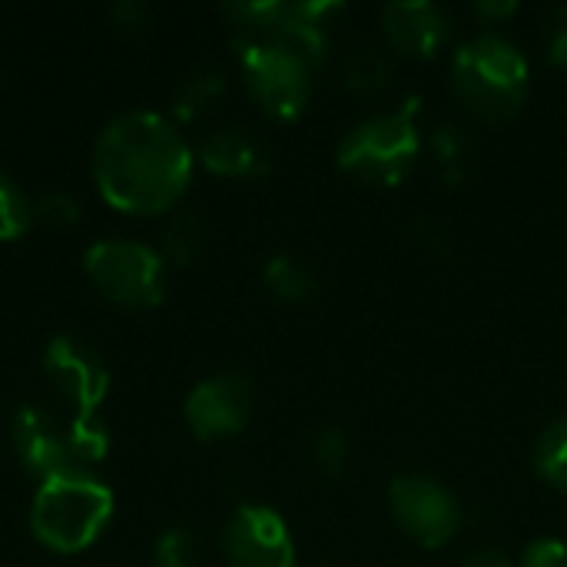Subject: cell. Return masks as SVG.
I'll return each instance as SVG.
<instances>
[{
  "instance_id": "7a4b0ae2",
  "label": "cell",
  "mask_w": 567,
  "mask_h": 567,
  "mask_svg": "<svg viewBox=\"0 0 567 567\" xmlns=\"http://www.w3.org/2000/svg\"><path fill=\"white\" fill-rule=\"evenodd\" d=\"M452 90L472 116L485 123H505L528 96V60L498 33L472 37L455 50Z\"/></svg>"
},
{
  "instance_id": "e0dca14e",
  "label": "cell",
  "mask_w": 567,
  "mask_h": 567,
  "mask_svg": "<svg viewBox=\"0 0 567 567\" xmlns=\"http://www.w3.org/2000/svg\"><path fill=\"white\" fill-rule=\"evenodd\" d=\"M392 63L375 43H359L342 60V86L355 96H375L389 86Z\"/></svg>"
},
{
  "instance_id": "9a60e30c",
  "label": "cell",
  "mask_w": 567,
  "mask_h": 567,
  "mask_svg": "<svg viewBox=\"0 0 567 567\" xmlns=\"http://www.w3.org/2000/svg\"><path fill=\"white\" fill-rule=\"evenodd\" d=\"M432 153L439 159L442 179L452 183V186H462L472 176L475 159H478V146H475L472 133L462 123H442L432 133Z\"/></svg>"
},
{
  "instance_id": "603a6c76",
  "label": "cell",
  "mask_w": 567,
  "mask_h": 567,
  "mask_svg": "<svg viewBox=\"0 0 567 567\" xmlns=\"http://www.w3.org/2000/svg\"><path fill=\"white\" fill-rule=\"evenodd\" d=\"M312 458H316V465H319V472L326 478H339L349 468V462H352V442H349V435L342 429H332V425L319 429L312 435Z\"/></svg>"
},
{
  "instance_id": "4fadbf2b",
  "label": "cell",
  "mask_w": 567,
  "mask_h": 567,
  "mask_svg": "<svg viewBox=\"0 0 567 567\" xmlns=\"http://www.w3.org/2000/svg\"><path fill=\"white\" fill-rule=\"evenodd\" d=\"M382 30L392 50L405 56H432L452 33V23L442 7L425 0H402L382 10Z\"/></svg>"
},
{
  "instance_id": "3957f363",
  "label": "cell",
  "mask_w": 567,
  "mask_h": 567,
  "mask_svg": "<svg viewBox=\"0 0 567 567\" xmlns=\"http://www.w3.org/2000/svg\"><path fill=\"white\" fill-rule=\"evenodd\" d=\"M113 518V492L86 468L40 482L30 505V528L40 545L60 555L90 548Z\"/></svg>"
},
{
  "instance_id": "7402d4cb",
  "label": "cell",
  "mask_w": 567,
  "mask_h": 567,
  "mask_svg": "<svg viewBox=\"0 0 567 567\" xmlns=\"http://www.w3.org/2000/svg\"><path fill=\"white\" fill-rule=\"evenodd\" d=\"M33 223V203L13 176L0 169V243L20 239Z\"/></svg>"
},
{
  "instance_id": "d4e9b609",
  "label": "cell",
  "mask_w": 567,
  "mask_h": 567,
  "mask_svg": "<svg viewBox=\"0 0 567 567\" xmlns=\"http://www.w3.org/2000/svg\"><path fill=\"white\" fill-rule=\"evenodd\" d=\"M33 219H40L43 226L53 229H70L80 223V203L70 193H47L33 203Z\"/></svg>"
},
{
  "instance_id": "5b68a950",
  "label": "cell",
  "mask_w": 567,
  "mask_h": 567,
  "mask_svg": "<svg viewBox=\"0 0 567 567\" xmlns=\"http://www.w3.org/2000/svg\"><path fill=\"white\" fill-rule=\"evenodd\" d=\"M223 10L239 33L272 40L319 70L329 53L332 17L342 7L336 0H239Z\"/></svg>"
},
{
  "instance_id": "7c38bea8",
  "label": "cell",
  "mask_w": 567,
  "mask_h": 567,
  "mask_svg": "<svg viewBox=\"0 0 567 567\" xmlns=\"http://www.w3.org/2000/svg\"><path fill=\"white\" fill-rule=\"evenodd\" d=\"M10 439H13V452H17L20 465L40 482L80 468L73 452H70L66 429H60L53 422V415H47L37 405L17 409L13 425H10Z\"/></svg>"
},
{
  "instance_id": "484cf974",
  "label": "cell",
  "mask_w": 567,
  "mask_h": 567,
  "mask_svg": "<svg viewBox=\"0 0 567 567\" xmlns=\"http://www.w3.org/2000/svg\"><path fill=\"white\" fill-rule=\"evenodd\" d=\"M538 43H542V53L548 56V63L555 66H565L567 63V7H555L542 30H538Z\"/></svg>"
},
{
  "instance_id": "4dcf8cb0",
  "label": "cell",
  "mask_w": 567,
  "mask_h": 567,
  "mask_svg": "<svg viewBox=\"0 0 567 567\" xmlns=\"http://www.w3.org/2000/svg\"><path fill=\"white\" fill-rule=\"evenodd\" d=\"M515 10H518V3H512V0H508V3H492V0H488V3H475V13H478L482 20H488V23H492V20H502V17H508V13H515Z\"/></svg>"
},
{
  "instance_id": "83f0119b",
  "label": "cell",
  "mask_w": 567,
  "mask_h": 567,
  "mask_svg": "<svg viewBox=\"0 0 567 567\" xmlns=\"http://www.w3.org/2000/svg\"><path fill=\"white\" fill-rule=\"evenodd\" d=\"M522 567H567V545L558 538H542V542H532Z\"/></svg>"
},
{
  "instance_id": "ba28073f",
  "label": "cell",
  "mask_w": 567,
  "mask_h": 567,
  "mask_svg": "<svg viewBox=\"0 0 567 567\" xmlns=\"http://www.w3.org/2000/svg\"><path fill=\"white\" fill-rule=\"evenodd\" d=\"M389 505L399 528L422 548H442L462 525L458 498L429 475H399L389 488Z\"/></svg>"
},
{
  "instance_id": "cb8c5ba5",
  "label": "cell",
  "mask_w": 567,
  "mask_h": 567,
  "mask_svg": "<svg viewBox=\"0 0 567 567\" xmlns=\"http://www.w3.org/2000/svg\"><path fill=\"white\" fill-rule=\"evenodd\" d=\"M156 567H199V542L189 528H169L153 548Z\"/></svg>"
},
{
  "instance_id": "ac0fdd59",
  "label": "cell",
  "mask_w": 567,
  "mask_h": 567,
  "mask_svg": "<svg viewBox=\"0 0 567 567\" xmlns=\"http://www.w3.org/2000/svg\"><path fill=\"white\" fill-rule=\"evenodd\" d=\"M206 236H209V226L196 209L176 213L163 229V246H159L163 262L166 266H193L206 246Z\"/></svg>"
},
{
  "instance_id": "30bf717a",
  "label": "cell",
  "mask_w": 567,
  "mask_h": 567,
  "mask_svg": "<svg viewBox=\"0 0 567 567\" xmlns=\"http://www.w3.org/2000/svg\"><path fill=\"white\" fill-rule=\"evenodd\" d=\"M43 372L50 385L76 409L96 412L110 392V369L103 355L76 336H56L43 349Z\"/></svg>"
},
{
  "instance_id": "52a82bcc",
  "label": "cell",
  "mask_w": 567,
  "mask_h": 567,
  "mask_svg": "<svg viewBox=\"0 0 567 567\" xmlns=\"http://www.w3.org/2000/svg\"><path fill=\"white\" fill-rule=\"evenodd\" d=\"M90 282L116 306L150 309L166 292L163 256L136 239H100L83 256Z\"/></svg>"
},
{
  "instance_id": "8992f818",
  "label": "cell",
  "mask_w": 567,
  "mask_h": 567,
  "mask_svg": "<svg viewBox=\"0 0 567 567\" xmlns=\"http://www.w3.org/2000/svg\"><path fill=\"white\" fill-rule=\"evenodd\" d=\"M236 50H239L246 90L256 100V106L272 120H296L309 103L316 70L292 50L262 37L239 33Z\"/></svg>"
},
{
  "instance_id": "5bb4252c",
  "label": "cell",
  "mask_w": 567,
  "mask_h": 567,
  "mask_svg": "<svg viewBox=\"0 0 567 567\" xmlns=\"http://www.w3.org/2000/svg\"><path fill=\"white\" fill-rule=\"evenodd\" d=\"M199 163L216 176H262L269 169V153L249 130L223 126L199 143Z\"/></svg>"
},
{
  "instance_id": "f1b7e54d",
  "label": "cell",
  "mask_w": 567,
  "mask_h": 567,
  "mask_svg": "<svg viewBox=\"0 0 567 567\" xmlns=\"http://www.w3.org/2000/svg\"><path fill=\"white\" fill-rule=\"evenodd\" d=\"M409 236H412L415 246L429 249L432 256H442V252H449V246H452L449 233H445L439 223H432V219H415V223L409 226Z\"/></svg>"
},
{
  "instance_id": "44dd1931",
  "label": "cell",
  "mask_w": 567,
  "mask_h": 567,
  "mask_svg": "<svg viewBox=\"0 0 567 567\" xmlns=\"http://www.w3.org/2000/svg\"><path fill=\"white\" fill-rule=\"evenodd\" d=\"M535 468L548 485L567 492V415L542 432L535 445Z\"/></svg>"
},
{
  "instance_id": "f546056e",
  "label": "cell",
  "mask_w": 567,
  "mask_h": 567,
  "mask_svg": "<svg viewBox=\"0 0 567 567\" xmlns=\"http://www.w3.org/2000/svg\"><path fill=\"white\" fill-rule=\"evenodd\" d=\"M462 567H512V561L502 551H475L462 561Z\"/></svg>"
},
{
  "instance_id": "ffe728a7",
  "label": "cell",
  "mask_w": 567,
  "mask_h": 567,
  "mask_svg": "<svg viewBox=\"0 0 567 567\" xmlns=\"http://www.w3.org/2000/svg\"><path fill=\"white\" fill-rule=\"evenodd\" d=\"M66 439H70V452L76 458V465L86 472H90V465L103 462L110 452V429L96 412H76L66 422Z\"/></svg>"
},
{
  "instance_id": "8fae6325",
  "label": "cell",
  "mask_w": 567,
  "mask_h": 567,
  "mask_svg": "<svg viewBox=\"0 0 567 567\" xmlns=\"http://www.w3.org/2000/svg\"><path fill=\"white\" fill-rule=\"evenodd\" d=\"M183 412L196 439H229L243 432L252 415V382L243 372H219L213 379H203L189 392Z\"/></svg>"
},
{
  "instance_id": "d6986e66",
  "label": "cell",
  "mask_w": 567,
  "mask_h": 567,
  "mask_svg": "<svg viewBox=\"0 0 567 567\" xmlns=\"http://www.w3.org/2000/svg\"><path fill=\"white\" fill-rule=\"evenodd\" d=\"M266 289L279 299V302H289V306H299V302H309L316 296V276L312 269L289 256V252H279L266 262Z\"/></svg>"
},
{
  "instance_id": "9c48e42d",
  "label": "cell",
  "mask_w": 567,
  "mask_h": 567,
  "mask_svg": "<svg viewBox=\"0 0 567 567\" xmlns=\"http://www.w3.org/2000/svg\"><path fill=\"white\" fill-rule=\"evenodd\" d=\"M223 551L233 567H296L286 522L266 505H243L223 528Z\"/></svg>"
},
{
  "instance_id": "6da1fadb",
  "label": "cell",
  "mask_w": 567,
  "mask_h": 567,
  "mask_svg": "<svg viewBox=\"0 0 567 567\" xmlns=\"http://www.w3.org/2000/svg\"><path fill=\"white\" fill-rule=\"evenodd\" d=\"M193 150L179 126L156 110L113 116L93 146V179L123 213L150 216L176 206L193 176Z\"/></svg>"
},
{
  "instance_id": "277c9868",
  "label": "cell",
  "mask_w": 567,
  "mask_h": 567,
  "mask_svg": "<svg viewBox=\"0 0 567 567\" xmlns=\"http://www.w3.org/2000/svg\"><path fill=\"white\" fill-rule=\"evenodd\" d=\"M422 153L419 96L402 100L395 110L369 116L339 143V166L372 186H395Z\"/></svg>"
},
{
  "instance_id": "4316f807",
  "label": "cell",
  "mask_w": 567,
  "mask_h": 567,
  "mask_svg": "<svg viewBox=\"0 0 567 567\" xmlns=\"http://www.w3.org/2000/svg\"><path fill=\"white\" fill-rule=\"evenodd\" d=\"M106 17H110V23H113L116 30H123V33H140V30H146L153 10H150V3H143V0H116V3H110Z\"/></svg>"
},
{
  "instance_id": "2e32d148",
  "label": "cell",
  "mask_w": 567,
  "mask_h": 567,
  "mask_svg": "<svg viewBox=\"0 0 567 567\" xmlns=\"http://www.w3.org/2000/svg\"><path fill=\"white\" fill-rule=\"evenodd\" d=\"M226 93V76L216 66H193L173 93V113L179 120H199L203 113H209Z\"/></svg>"
}]
</instances>
